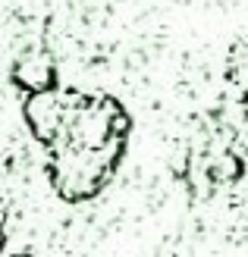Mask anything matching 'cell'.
<instances>
[{
	"mask_svg": "<svg viewBox=\"0 0 248 257\" xmlns=\"http://www.w3.org/2000/svg\"><path fill=\"white\" fill-rule=\"evenodd\" d=\"M25 119H29L32 132L38 141L50 145L60 128L66 125V110L60 104V91H44V94H32L25 100Z\"/></svg>",
	"mask_w": 248,
	"mask_h": 257,
	"instance_id": "1",
	"label": "cell"
},
{
	"mask_svg": "<svg viewBox=\"0 0 248 257\" xmlns=\"http://www.w3.org/2000/svg\"><path fill=\"white\" fill-rule=\"evenodd\" d=\"M16 82L32 94H44V91H54V60H50L47 50L41 47H32L16 60Z\"/></svg>",
	"mask_w": 248,
	"mask_h": 257,
	"instance_id": "2",
	"label": "cell"
},
{
	"mask_svg": "<svg viewBox=\"0 0 248 257\" xmlns=\"http://www.w3.org/2000/svg\"><path fill=\"white\" fill-rule=\"evenodd\" d=\"M4 241H7V232H4V213H0V248H4Z\"/></svg>",
	"mask_w": 248,
	"mask_h": 257,
	"instance_id": "3",
	"label": "cell"
},
{
	"mask_svg": "<svg viewBox=\"0 0 248 257\" xmlns=\"http://www.w3.org/2000/svg\"><path fill=\"white\" fill-rule=\"evenodd\" d=\"M13 257H32V254H25V251H19V254H13Z\"/></svg>",
	"mask_w": 248,
	"mask_h": 257,
	"instance_id": "4",
	"label": "cell"
}]
</instances>
